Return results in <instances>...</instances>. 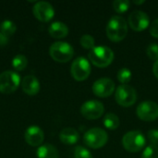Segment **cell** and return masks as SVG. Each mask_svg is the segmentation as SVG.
Returning a JSON list of instances; mask_svg holds the SVG:
<instances>
[{
  "instance_id": "cell-1",
  "label": "cell",
  "mask_w": 158,
  "mask_h": 158,
  "mask_svg": "<svg viewBox=\"0 0 158 158\" xmlns=\"http://www.w3.org/2000/svg\"><path fill=\"white\" fill-rule=\"evenodd\" d=\"M106 32L110 41L120 42L127 36L128 23L121 16H114L108 21Z\"/></svg>"
},
{
  "instance_id": "cell-2",
  "label": "cell",
  "mask_w": 158,
  "mask_h": 158,
  "mask_svg": "<svg viewBox=\"0 0 158 158\" xmlns=\"http://www.w3.org/2000/svg\"><path fill=\"white\" fill-rule=\"evenodd\" d=\"M90 61L98 68L109 66L114 59V52L107 46L94 47L89 53Z\"/></svg>"
},
{
  "instance_id": "cell-3",
  "label": "cell",
  "mask_w": 158,
  "mask_h": 158,
  "mask_svg": "<svg viewBox=\"0 0 158 158\" xmlns=\"http://www.w3.org/2000/svg\"><path fill=\"white\" fill-rule=\"evenodd\" d=\"M49 55L55 61L66 63L72 58L74 55V49L69 43L56 42L50 46Z\"/></svg>"
},
{
  "instance_id": "cell-4",
  "label": "cell",
  "mask_w": 158,
  "mask_h": 158,
  "mask_svg": "<svg viewBox=\"0 0 158 158\" xmlns=\"http://www.w3.org/2000/svg\"><path fill=\"white\" fill-rule=\"evenodd\" d=\"M108 141V135L103 129L93 128L87 131L83 136L84 143L93 149L102 148L106 144Z\"/></svg>"
},
{
  "instance_id": "cell-5",
  "label": "cell",
  "mask_w": 158,
  "mask_h": 158,
  "mask_svg": "<svg viewBox=\"0 0 158 158\" xmlns=\"http://www.w3.org/2000/svg\"><path fill=\"white\" fill-rule=\"evenodd\" d=\"M122 144L126 151L130 153H137L144 147L145 138L141 131H131L123 136Z\"/></svg>"
},
{
  "instance_id": "cell-6",
  "label": "cell",
  "mask_w": 158,
  "mask_h": 158,
  "mask_svg": "<svg viewBox=\"0 0 158 158\" xmlns=\"http://www.w3.org/2000/svg\"><path fill=\"white\" fill-rule=\"evenodd\" d=\"M21 83L19 75L11 70L4 71L0 74V93L9 94L14 93Z\"/></svg>"
},
{
  "instance_id": "cell-7",
  "label": "cell",
  "mask_w": 158,
  "mask_h": 158,
  "mask_svg": "<svg viewBox=\"0 0 158 158\" xmlns=\"http://www.w3.org/2000/svg\"><path fill=\"white\" fill-rule=\"evenodd\" d=\"M115 98L119 106L129 107L135 104L137 100V93L133 87L128 84H122L116 90Z\"/></svg>"
},
{
  "instance_id": "cell-8",
  "label": "cell",
  "mask_w": 158,
  "mask_h": 158,
  "mask_svg": "<svg viewBox=\"0 0 158 158\" xmlns=\"http://www.w3.org/2000/svg\"><path fill=\"white\" fill-rule=\"evenodd\" d=\"M70 73L72 77L78 81L86 80L91 74L90 62L83 56L77 57L71 64Z\"/></svg>"
},
{
  "instance_id": "cell-9",
  "label": "cell",
  "mask_w": 158,
  "mask_h": 158,
  "mask_svg": "<svg viewBox=\"0 0 158 158\" xmlns=\"http://www.w3.org/2000/svg\"><path fill=\"white\" fill-rule=\"evenodd\" d=\"M137 116L143 121H154L158 118V105L153 101L142 102L136 110Z\"/></svg>"
},
{
  "instance_id": "cell-10",
  "label": "cell",
  "mask_w": 158,
  "mask_h": 158,
  "mask_svg": "<svg viewBox=\"0 0 158 158\" xmlns=\"http://www.w3.org/2000/svg\"><path fill=\"white\" fill-rule=\"evenodd\" d=\"M104 105L96 100H90L85 102L81 107V115L87 119H96L104 114Z\"/></svg>"
},
{
  "instance_id": "cell-11",
  "label": "cell",
  "mask_w": 158,
  "mask_h": 158,
  "mask_svg": "<svg viewBox=\"0 0 158 158\" xmlns=\"http://www.w3.org/2000/svg\"><path fill=\"white\" fill-rule=\"evenodd\" d=\"M32 12L34 17L42 22H47L51 20L55 15L53 6L45 1L36 2L35 5L33 6Z\"/></svg>"
},
{
  "instance_id": "cell-12",
  "label": "cell",
  "mask_w": 158,
  "mask_h": 158,
  "mask_svg": "<svg viewBox=\"0 0 158 158\" xmlns=\"http://www.w3.org/2000/svg\"><path fill=\"white\" fill-rule=\"evenodd\" d=\"M115 91V83L109 78H101L94 81L93 85L94 94L101 98L110 96Z\"/></svg>"
},
{
  "instance_id": "cell-13",
  "label": "cell",
  "mask_w": 158,
  "mask_h": 158,
  "mask_svg": "<svg viewBox=\"0 0 158 158\" xmlns=\"http://www.w3.org/2000/svg\"><path fill=\"white\" fill-rule=\"evenodd\" d=\"M129 25L133 31H142L150 26V19L145 12L135 10L129 16Z\"/></svg>"
},
{
  "instance_id": "cell-14",
  "label": "cell",
  "mask_w": 158,
  "mask_h": 158,
  "mask_svg": "<svg viewBox=\"0 0 158 158\" xmlns=\"http://www.w3.org/2000/svg\"><path fill=\"white\" fill-rule=\"evenodd\" d=\"M24 137L26 143L29 145L36 147V146H41V144L43 143L44 139V134L41 128L35 125H31L26 130Z\"/></svg>"
},
{
  "instance_id": "cell-15",
  "label": "cell",
  "mask_w": 158,
  "mask_h": 158,
  "mask_svg": "<svg viewBox=\"0 0 158 158\" xmlns=\"http://www.w3.org/2000/svg\"><path fill=\"white\" fill-rule=\"evenodd\" d=\"M20 84H21L22 91L30 96H33V95L37 94L41 88L39 80L33 75L25 76L22 79Z\"/></svg>"
},
{
  "instance_id": "cell-16",
  "label": "cell",
  "mask_w": 158,
  "mask_h": 158,
  "mask_svg": "<svg viewBox=\"0 0 158 158\" xmlns=\"http://www.w3.org/2000/svg\"><path fill=\"white\" fill-rule=\"evenodd\" d=\"M48 31L53 38L62 39L69 34V28L62 21H55L49 26Z\"/></svg>"
},
{
  "instance_id": "cell-17",
  "label": "cell",
  "mask_w": 158,
  "mask_h": 158,
  "mask_svg": "<svg viewBox=\"0 0 158 158\" xmlns=\"http://www.w3.org/2000/svg\"><path fill=\"white\" fill-rule=\"evenodd\" d=\"M79 132L73 129V128H65L63 129L59 133V139L60 141L68 145L75 144L79 141Z\"/></svg>"
},
{
  "instance_id": "cell-18",
  "label": "cell",
  "mask_w": 158,
  "mask_h": 158,
  "mask_svg": "<svg viewBox=\"0 0 158 158\" xmlns=\"http://www.w3.org/2000/svg\"><path fill=\"white\" fill-rule=\"evenodd\" d=\"M38 158H58V151L52 144H44L39 146L36 152Z\"/></svg>"
},
{
  "instance_id": "cell-19",
  "label": "cell",
  "mask_w": 158,
  "mask_h": 158,
  "mask_svg": "<svg viewBox=\"0 0 158 158\" xmlns=\"http://www.w3.org/2000/svg\"><path fill=\"white\" fill-rule=\"evenodd\" d=\"M120 124L119 118L118 117L114 114V113H108L105 116L104 118V125L106 128H107L108 130H116L118 128Z\"/></svg>"
},
{
  "instance_id": "cell-20",
  "label": "cell",
  "mask_w": 158,
  "mask_h": 158,
  "mask_svg": "<svg viewBox=\"0 0 158 158\" xmlns=\"http://www.w3.org/2000/svg\"><path fill=\"white\" fill-rule=\"evenodd\" d=\"M27 65H28V59L24 55H17L12 59V67L17 71L24 70Z\"/></svg>"
},
{
  "instance_id": "cell-21",
  "label": "cell",
  "mask_w": 158,
  "mask_h": 158,
  "mask_svg": "<svg viewBox=\"0 0 158 158\" xmlns=\"http://www.w3.org/2000/svg\"><path fill=\"white\" fill-rule=\"evenodd\" d=\"M16 29H17V27H16L15 23L9 19H6L0 24V31H1L0 32L6 36L12 35L16 31Z\"/></svg>"
},
{
  "instance_id": "cell-22",
  "label": "cell",
  "mask_w": 158,
  "mask_h": 158,
  "mask_svg": "<svg viewBox=\"0 0 158 158\" xmlns=\"http://www.w3.org/2000/svg\"><path fill=\"white\" fill-rule=\"evenodd\" d=\"M118 80L122 84H127L131 80V71L127 68H122L118 72Z\"/></svg>"
},
{
  "instance_id": "cell-23",
  "label": "cell",
  "mask_w": 158,
  "mask_h": 158,
  "mask_svg": "<svg viewBox=\"0 0 158 158\" xmlns=\"http://www.w3.org/2000/svg\"><path fill=\"white\" fill-rule=\"evenodd\" d=\"M131 2L128 0H116L113 2V8L118 13H124L130 7Z\"/></svg>"
},
{
  "instance_id": "cell-24",
  "label": "cell",
  "mask_w": 158,
  "mask_h": 158,
  "mask_svg": "<svg viewBox=\"0 0 158 158\" xmlns=\"http://www.w3.org/2000/svg\"><path fill=\"white\" fill-rule=\"evenodd\" d=\"M81 44L85 49H93L94 47V38L92 35L84 34L81 37Z\"/></svg>"
},
{
  "instance_id": "cell-25",
  "label": "cell",
  "mask_w": 158,
  "mask_h": 158,
  "mask_svg": "<svg viewBox=\"0 0 158 158\" xmlns=\"http://www.w3.org/2000/svg\"><path fill=\"white\" fill-rule=\"evenodd\" d=\"M142 158H158V147L155 145H149L147 146L143 155Z\"/></svg>"
},
{
  "instance_id": "cell-26",
  "label": "cell",
  "mask_w": 158,
  "mask_h": 158,
  "mask_svg": "<svg viewBox=\"0 0 158 158\" xmlns=\"http://www.w3.org/2000/svg\"><path fill=\"white\" fill-rule=\"evenodd\" d=\"M74 158H93L92 154L82 146H77L74 151Z\"/></svg>"
},
{
  "instance_id": "cell-27",
  "label": "cell",
  "mask_w": 158,
  "mask_h": 158,
  "mask_svg": "<svg viewBox=\"0 0 158 158\" xmlns=\"http://www.w3.org/2000/svg\"><path fill=\"white\" fill-rule=\"evenodd\" d=\"M147 56L152 60H158V44H151L148 45L146 49Z\"/></svg>"
},
{
  "instance_id": "cell-28",
  "label": "cell",
  "mask_w": 158,
  "mask_h": 158,
  "mask_svg": "<svg viewBox=\"0 0 158 158\" xmlns=\"http://www.w3.org/2000/svg\"><path fill=\"white\" fill-rule=\"evenodd\" d=\"M148 139L152 145L158 146V130H151L148 131Z\"/></svg>"
},
{
  "instance_id": "cell-29",
  "label": "cell",
  "mask_w": 158,
  "mask_h": 158,
  "mask_svg": "<svg viewBox=\"0 0 158 158\" xmlns=\"http://www.w3.org/2000/svg\"><path fill=\"white\" fill-rule=\"evenodd\" d=\"M150 33L153 37L158 38V19L150 24Z\"/></svg>"
},
{
  "instance_id": "cell-30",
  "label": "cell",
  "mask_w": 158,
  "mask_h": 158,
  "mask_svg": "<svg viewBox=\"0 0 158 158\" xmlns=\"http://www.w3.org/2000/svg\"><path fill=\"white\" fill-rule=\"evenodd\" d=\"M8 44V36L0 32V46H5Z\"/></svg>"
},
{
  "instance_id": "cell-31",
  "label": "cell",
  "mask_w": 158,
  "mask_h": 158,
  "mask_svg": "<svg viewBox=\"0 0 158 158\" xmlns=\"http://www.w3.org/2000/svg\"><path fill=\"white\" fill-rule=\"evenodd\" d=\"M153 72H154L155 76L158 79V60L155 62V64L153 66Z\"/></svg>"
},
{
  "instance_id": "cell-32",
  "label": "cell",
  "mask_w": 158,
  "mask_h": 158,
  "mask_svg": "<svg viewBox=\"0 0 158 158\" xmlns=\"http://www.w3.org/2000/svg\"><path fill=\"white\" fill-rule=\"evenodd\" d=\"M133 3H134L135 5H141V4H143L144 1H143V0H142V1H133Z\"/></svg>"
}]
</instances>
